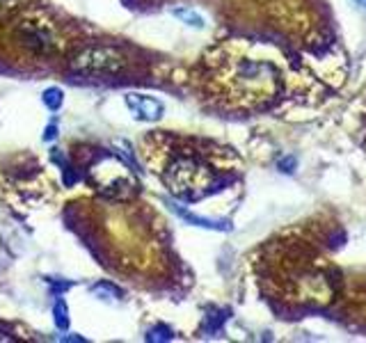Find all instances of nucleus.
I'll use <instances>...</instances> for the list:
<instances>
[{
	"instance_id": "obj_8",
	"label": "nucleus",
	"mask_w": 366,
	"mask_h": 343,
	"mask_svg": "<svg viewBox=\"0 0 366 343\" xmlns=\"http://www.w3.org/2000/svg\"><path fill=\"white\" fill-rule=\"evenodd\" d=\"M92 293L96 295V298L101 300H122V291L117 289V286H113L110 282H96L94 286H92Z\"/></svg>"
},
{
	"instance_id": "obj_11",
	"label": "nucleus",
	"mask_w": 366,
	"mask_h": 343,
	"mask_svg": "<svg viewBox=\"0 0 366 343\" xmlns=\"http://www.w3.org/2000/svg\"><path fill=\"white\" fill-rule=\"evenodd\" d=\"M55 137H58V126L51 124V126L44 131V142H51V140H55Z\"/></svg>"
},
{
	"instance_id": "obj_12",
	"label": "nucleus",
	"mask_w": 366,
	"mask_h": 343,
	"mask_svg": "<svg viewBox=\"0 0 366 343\" xmlns=\"http://www.w3.org/2000/svg\"><path fill=\"white\" fill-rule=\"evenodd\" d=\"M357 3H360L362 7H366V0H357Z\"/></svg>"
},
{
	"instance_id": "obj_10",
	"label": "nucleus",
	"mask_w": 366,
	"mask_h": 343,
	"mask_svg": "<svg viewBox=\"0 0 366 343\" xmlns=\"http://www.w3.org/2000/svg\"><path fill=\"white\" fill-rule=\"evenodd\" d=\"M172 337H174L172 330L165 328V325H156V328H151L149 332H146V341H170Z\"/></svg>"
},
{
	"instance_id": "obj_3",
	"label": "nucleus",
	"mask_w": 366,
	"mask_h": 343,
	"mask_svg": "<svg viewBox=\"0 0 366 343\" xmlns=\"http://www.w3.org/2000/svg\"><path fill=\"white\" fill-rule=\"evenodd\" d=\"M69 67L71 71L87 73V76H110L126 67V58L124 53L110 46H89L71 60Z\"/></svg>"
},
{
	"instance_id": "obj_1",
	"label": "nucleus",
	"mask_w": 366,
	"mask_h": 343,
	"mask_svg": "<svg viewBox=\"0 0 366 343\" xmlns=\"http://www.w3.org/2000/svg\"><path fill=\"white\" fill-rule=\"evenodd\" d=\"M213 85L227 104L236 108H261L279 94V71L265 60L227 58L217 64Z\"/></svg>"
},
{
	"instance_id": "obj_9",
	"label": "nucleus",
	"mask_w": 366,
	"mask_h": 343,
	"mask_svg": "<svg viewBox=\"0 0 366 343\" xmlns=\"http://www.w3.org/2000/svg\"><path fill=\"white\" fill-rule=\"evenodd\" d=\"M42 101L49 110H58L62 106V101H64V94H62L60 87H49V89H44Z\"/></svg>"
},
{
	"instance_id": "obj_5",
	"label": "nucleus",
	"mask_w": 366,
	"mask_h": 343,
	"mask_svg": "<svg viewBox=\"0 0 366 343\" xmlns=\"http://www.w3.org/2000/svg\"><path fill=\"white\" fill-rule=\"evenodd\" d=\"M126 106L133 113V117L140 119V122H158L165 113V108L158 99H153L149 94H137V92H128Z\"/></svg>"
},
{
	"instance_id": "obj_6",
	"label": "nucleus",
	"mask_w": 366,
	"mask_h": 343,
	"mask_svg": "<svg viewBox=\"0 0 366 343\" xmlns=\"http://www.w3.org/2000/svg\"><path fill=\"white\" fill-rule=\"evenodd\" d=\"M172 14L179 18V21H183L186 25H192V27H204L206 21L204 16H201L199 12H195V9H188V7H179V9H172Z\"/></svg>"
},
{
	"instance_id": "obj_4",
	"label": "nucleus",
	"mask_w": 366,
	"mask_h": 343,
	"mask_svg": "<svg viewBox=\"0 0 366 343\" xmlns=\"http://www.w3.org/2000/svg\"><path fill=\"white\" fill-rule=\"evenodd\" d=\"M16 35H18V42L27 46L32 53L49 55L58 49V37H55V32L51 30V25L23 21L21 25H18Z\"/></svg>"
},
{
	"instance_id": "obj_7",
	"label": "nucleus",
	"mask_w": 366,
	"mask_h": 343,
	"mask_svg": "<svg viewBox=\"0 0 366 343\" xmlns=\"http://www.w3.org/2000/svg\"><path fill=\"white\" fill-rule=\"evenodd\" d=\"M53 320H55V328L60 332H67L69 330V307L64 300H55L53 304Z\"/></svg>"
},
{
	"instance_id": "obj_2",
	"label": "nucleus",
	"mask_w": 366,
	"mask_h": 343,
	"mask_svg": "<svg viewBox=\"0 0 366 343\" xmlns=\"http://www.w3.org/2000/svg\"><path fill=\"white\" fill-rule=\"evenodd\" d=\"M213 170L195 156H179L165 170V183L181 199H201L213 188Z\"/></svg>"
}]
</instances>
